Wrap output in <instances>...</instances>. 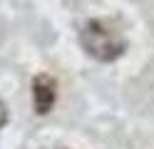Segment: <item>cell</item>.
<instances>
[{"mask_svg": "<svg viewBox=\"0 0 154 149\" xmlns=\"http://www.w3.org/2000/svg\"><path fill=\"white\" fill-rule=\"evenodd\" d=\"M80 45L92 60L97 62H114L124 55L127 50V40L117 33L107 20H97L92 17L82 25L80 30Z\"/></svg>", "mask_w": 154, "mask_h": 149, "instance_id": "cell-1", "label": "cell"}, {"mask_svg": "<svg viewBox=\"0 0 154 149\" xmlns=\"http://www.w3.org/2000/svg\"><path fill=\"white\" fill-rule=\"evenodd\" d=\"M57 99V82L52 75L40 72L32 79V104L37 114H50V109L55 107Z\"/></svg>", "mask_w": 154, "mask_h": 149, "instance_id": "cell-2", "label": "cell"}, {"mask_svg": "<svg viewBox=\"0 0 154 149\" xmlns=\"http://www.w3.org/2000/svg\"><path fill=\"white\" fill-rule=\"evenodd\" d=\"M8 124V107H5V102L0 99V129H3Z\"/></svg>", "mask_w": 154, "mask_h": 149, "instance_id": "cell-3", "label": "cell"}]
</instances>
